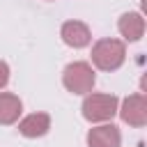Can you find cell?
Masks as SVG:
<instances>
[{
    "label": "cell",
    "instance_id": "cell-2",
    "mask_svg": "<svg viewBox=\"0 0 147 147\" xmlns=\"http://www.w3.org/2000/svg\"><path fill=\"white\" fill-rule=\"evenodd\" d=\"M94 83H96V76L92 64L87 62H71L62 71V85L71 94H90Z\"/></svg>",
    "mask_w": 147,
    "mask_h": 147
},
{
    "label": "cell",
    "instance_id": "cell-4",
    "mask_svg": "<svg viewBox=\"0 0 147 147\" xmlns=\"http://www.w3.org/2000/svg\"><path fill=\"white\" fill-rule=\"evenodd\" d=\"M117 113H119L122 122H126L129 126H136V129L145 126L147 124V99H145V94H140V92L129 94L122 101V106H117Z\"/></svg>",
    "mask_w": 147,
    "mask_h": 147
},
{
    "label": "cell",
    "instance_id": "cell-10",
    "mask_svg": "<svg viewBox=\"0 0 147 147\" xmlns=\"http://www.w3.org/2000/svg\"><path fill=\"white\" fill-rule=\"evenodd\" d=\"M9 83V64L0 60V90H5Z\"/></svg>",
    "mask_w": 147,
    "mask_h": 147
},
{
    "label": "cell",
    "instance_id": "cell-3",
    "mask_svg": "<svg viewBox=\"0 0 147 147\" xmlns=\"http://www.w3.org/2000/svg\"><path fill=\"white\" fill-rule=\"evenodd\" d=\"M119 99L115 94H87L83 101V117L87 122H108L117 115Z\"/></svg>",
    "mask_w": 147,
    "mask_h": 147
},
{
    "label": "cell",
    "instance_id": "cell-5",
    "mask_svg": "<svg viewBox=\"0 0 147 147\" xmlns=\"http://www.w3.org/2000/svg\"><path fill=\"white\" fill-rule=\"evenodd\" d=\"M60 37L71 48H85L92 41V32L83 21H64L62 30H60Z\"/></svg>",
    "mask_w": 147,
    "mask_h": 147
},
{
    "label": "cell",
    "instance_id": "cell-8",
    "mask_svg": "<svg viewBox=\"0 0 147 147\" xmlns=\"http://www.w3.org/2000/svg\"><path fill=\"white\" fill-rule=\"evenodd\" d=\"M117 30L126 41H138L145 34V18L138 11H126L117 21Z\"/></svg>",
    "mask_w": 147,
    "mask_h": 147
},
{
    "label": "cell",
    "instance_id": "cell-7",
    "mask_svg": "<svg viewBox=\"0 0 147 147\" xmlns=\"http://www.w3.org/2000/svg\"><path fill=\"white\" fill-rule=\"evenodd\" d=\"M51 129V115L48 113H32L18 122V133L25 138H41Z\"/></svg>",
    "mask_w": 147,
    "mask_h": 147
},
{
    "label": "cell",
    "instance_id": "cell-9",
    "mask_svg": "<svg viewBox=\"0 0 147 147\" xmlns=\"http://www.w3.org/2000/svg\"><path fill=\"white\" fill-rule=\"evenodd\" d=\"M21 113H23L21 99L16 94H11V92H0V124L2 126L16 124Z\"/></svg>",
    "mask_w": 147,
    "mask_h": 147
},
{
    "label": "cell",
    "instance_id": "cell-6",
    "mask_svg": "<svg viewBox=\"0 0 147 147\" xmlns=\"http://www.w3.org/2000/svg\"><path fill=\"white\" fill-rule=\"evenodd\" d=\"M122 133L115 124H101L87 131V147H119Z\"/></svg>",
    "mask_w": 147,
    "mask_h": 147
},
{
    "label": "cell",
    "instance_id": "cell-1",
    "mask_svg": "<svg viewBox=\"0 0 147 147\" xmlns=\"http://www.w3.org/2000/svg\"><path fill=\"white\" fill-rule=\"evenodd\" d=\"M126 60V46L122 39H99L92 46V64L101 71H117Z\"/></svg>",
    "mask_w": 147,
    "mask_h": 147
}]
</instances>
